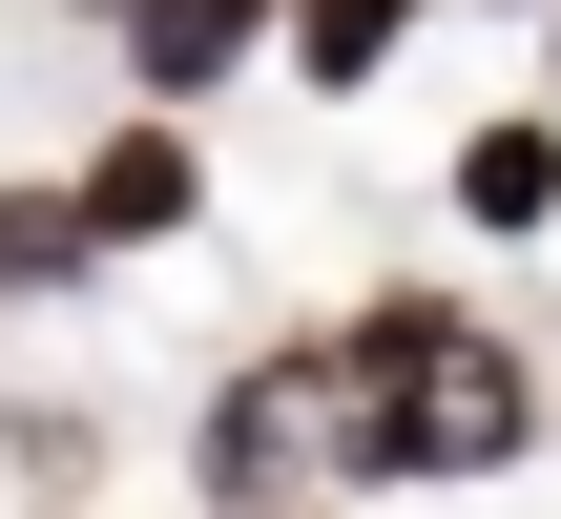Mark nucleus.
Wrapping results in <instances>:
<instances>
[{"mask_svg": "<svg viewBox=\"0 0 561 519\" xmlns=\"http://www.w3.org/2000/svg\"><path fill=\"white\" fill-rule=\"evenodd\" d=\"M333 499H479L541 458V354L479 312V291H375L333 333Z\"/></svg>", "mask_w": 561, "mask_h": 519, "instance_id": "nucleus-1", "label": "nucleus"}, {"mask_svg": "<svg viewBox=\"0 0 561 519\" xmlns=\"http://www.w3.org/2000/svg\"><path fill=\"white\" fill-rule=\"evenodd\" d=\"M437 187H458V229H479V250H541V229H561V104L458 125V166H437Z\"/></svg>", "mask_w": 561, "mask_h": 519, "instance_id": "nucleus-5", "label": "nucleus"}, {"mask_svg": "<svg viewBox=\"0 0 561 519\" xmlns=\"http://www.w3.org/2000/svg\"><path fill=\"white\" fill-rule=\"evenodd\" d=\"M62 187H83V229H104V250H187V229H208V146H187L167 104L83 125V146H62Z\"/></svg>", "mask_w": 561, "mask_h": 519, "instance_id": "nucleus-3", "label": "nucleus"}, {"mask_svg": "<svg viewBox=\"0 0 561 519\" xmlns=\"http://www.w3.org/2000/svg\"><path fill=\"white\" fill-rule=\"evenodd\" d=\"M333 333H271L250 374H208V416H187V499L250 519V499H333Z\"/></svg>", "mask_w": 561, "mask_h": 519, "instance_id": "nucleus-2", "label": "nucleus"}, {"mask_svg": "<svg viewBox=\"0 0 561 519\" xmlns=\"http://www.w3.org/2000/svg\"><path fill=\"white\" fill-rule=\"evenodd\" d=\"M83 21H125V0H83Z\"/></svg>", "mask_w": 561, "mask_h": 519, "instance_id": "nucleus-10", "label": "nucleus"}, {"mask_svg": "<svg viewBox=\"0 0 561 519\" xmlns=\"http://www.w3.org/2000/svg\"><path fill=\"white\" fill-rule=\"evenodd\" d=\"M541 83H561V21H541Z\"/></svg>", "mask_w": 561, "mask_h": 519, "instance_id": "nucleus-9", "label": "nucleus"}, {"mask_svg": "<svg viewBox=\"0 0 561 519\" xmlns=\"http://www.w3.org/2000/svg\"><path fill=\"white\" fill-rule=\"evenodd\" d=\"M541 21H561V0H541Z\"/></svg>", "mask_w": 561, "mask_h": 519, "instance_id": "nucleus-11", "label": "nucleus"}, {"mask_svg": "<svg viewBox=\"0 0 561 519\" xmlns=\"http://www.w3.org/2000/svg\"><path fill=\"white\" fill-rule=\"evenodd\" d=\"M416 21H437V0H291V83H333V104H354Z\"/></svg>", "mask_w": 561, "mask_h": 519, "instance_id": "nucleus-7", "label": "nucleus"}, {"mask_svg": "<svg viewBox=\"0 0 561 519\" xmlns=\"http://www.w3.org/2000/svg\"><path fill=\"white\" fill-rule=\"evenodd\" d=\"M271 42H291V0H125V83H146L167 125H187L229 62H271Z\"/></svg>", "mask_w": 561, "mask_h": 519, "instance_id": "nucleus-4", "label": "nucleus"}, {"mask_svg": "<svg viewBox=\"0 0 561 519\" xmlns=\"http://www.w3.org/2000/svg\"><path fill=\"white\" fill-rule=\"evenodd\" d=\"M83 270H104L83 187H62V166H0V312H42V291H83Z\"/></svg>", "mask_w": 561, "mask_h": 519, "instance_id": "nucleus-6", "label": "nucleus"}, {"mask_svg": "<svg viewBox=\"0 0 561 519\" xmlns=\"http://www.w3.org/2000/svg\"><path fill=\"white\" fill-rule=\"evenodd\" d=\"M250 519H354V499H250Z\"/></svg>", "mask_w": 561, "mask_h": 519, "instance_id": "nucleus-8", "label": "nucleus"}]
</instances>
